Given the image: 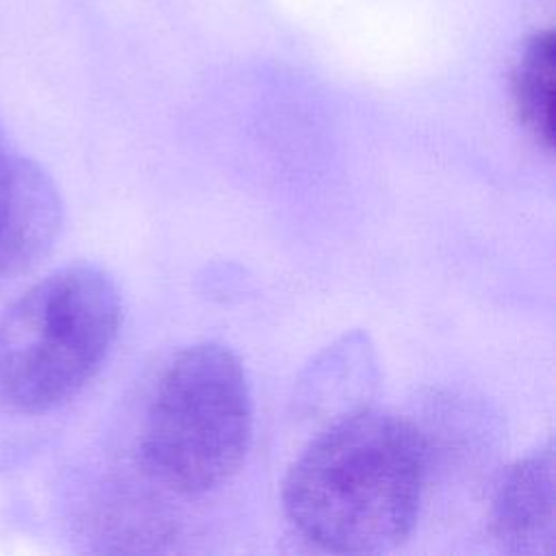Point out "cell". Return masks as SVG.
Here are the masks:
<instances>
[{
  "label": "cell",
  "mask_w": 556,
  "mask_h": 556,
  "mask_svg": "<svg viewBox=\"0 0 556 556\" xmlns=\"http://www.w3.org/2000/svg\"><path fill=\"white\" fill-rule=\"evenodd\" d=\"M426 473L428 445L415 424L358 408L300 452L282 482V508L326 552L378 554L413 532Z\"/></svg>",
  "instance_id": "6da1fadb"
},
{
  "label": "cell",
  "mask_w": 556,
  "mask_h": 556,
  "mask_svg": "<svg viewBox=\"0 0 556 556\" xmlns=\"http://www.w3.org/2000/svg\"><path fill=\"white\" fill-rule=\"evenodd\" d=\"M252 439V393L237 354L202 341L180 350L146 406L139 456L178 495L208 493L239 469Z\"/></svg>",
  "instance_id": "3957f363"
},
{
  "label": "cell",
  "mask_w": 556,
  "mask_h": 556,
  "mask_svg": "<svg viewBox=\"0 0 556 556\" xmlns=\"http://www.w3.org/2000/svg\"><path fill=\"white\" fill-rule=\"evenodd\" d=\"M510 93L517 117L530 137L543 146L552 148L554 141V35L552 30H541L532 35L513 67Z\"/></svg>",
  "instance_id": "8992f818"
},
{
  "label": "cell",
  "mask_w": 556,
  "mask_h": 556,
  "mask_svg": "<svg viewBox=\"0 0 556 556\" xmlns=\"http://www.w3.org/2000/svg\"><path fill=\"white\" fill-rule=\"evenodd\" d=\"M59 224L54 185L0 132V274L37 258L52 243Z\"/></svg>",
  "instance_id": "277c9868"
},
{
  "label": "cell",
  "mask_w": 556,
  "mask_h": 556,
  "mask_svg": "<svg viewBox=\"0 0 556 556\" xmlns=\"http://www.w3.org/2000/svg\"><path fill=\"white\" fill-rule=\"evenodd\" d=\"M491 528L510 552H554V454L549 443L506 469L491 504Z\"/></svg>",
  "instance_id": "5b68a950"
},
{
  "label": "cell",
  "mask_w": 556,
  "mask_h": 556,
  "mask_svg": "<svg viewBox=\"0 0 556 556\" xmlns=\"http://www.w3.org/2000/svg\"><path fill=\"white\" fill-rule=\"evenodd\" d=\"M122 298L98 267L56 269L0 315V404L43 413L72 400L104 365Z\"/></svg>",
  "instance_id": "7a4b0ae2"
}]
</instances>
